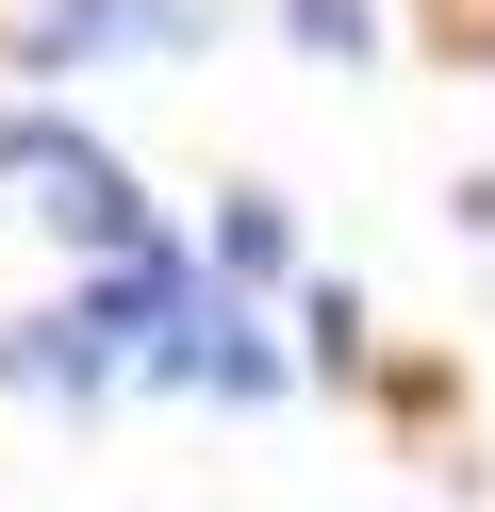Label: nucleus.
Wrapping results in <instances>:
<instances>
[{"label":"nucleus","mask_w":495,"mask_h":512,"mask_svg":"<svg viewBox=\"0 0 495 512\" xmlns=\"http://www.w3.org/2000/svg\"><path fill=\"white\" fill-rule=\"evenodd\" d=\"M198 34H215V0H17L0 17V67L17 83H83V67H165Z\"/></svg>","instance_id":"obj_3"},{"label":"nucleus","mask_w":495,"mask_h":512,"mask_svg":"<svg viewBox=\"0 0 495 512\" xmlns=\"http://www.w3.org/2000/svg\"><path fill=\"white\" fill-rule=\"evenodd\" d=\"M297 380H363V298H347V281L297 298Z\"/></svg>","instance_id":"obj_8"},{"label":"nucleus","mask_w":495,"mask_h":512,"mask_svg":"<svg viewBox=\"0 0 495 512\" xmlns=\"http://www.w3.org/2000/svg\"><path fill=\"white\" fill-rule=\"evenodd\" d=\"M281 50L297 67H380V0H281Z\"/></svg>","instance_id":"obj_6"},{"label":"nucleus","mask_w":495,"mask_h":512,"mask_svg":"<svg viewBox=\"0 0 495 512\" xmlns=\"http://www.w3.org/2000/svg\"><path fill=\"white\" fill-rule=\"evenodd\" d=\"M66 149H83V116H66L50 83H17V100H0V182H50Z\"/></svg>","instance_id":"obj_7"},{"label":"nucleus","mask_w":495,"mask_h":512,"mask_svg":"<svg viewBox=\"0 0 495 512\" xmlns=\"http://www.w3.org/2000/svg\"><path fill=\"white\" fill-rule=\"evenodd\" d=\"M33 232H50L66 265H132V248H165V215H149V182H132L116 149L83 133V149H66L50 182H33Z\"/></svg>","instance_id":"obj_4"},{"label":"nucleus","mask_w":495,"mask_h":512,"mask_svg":"<svg viewBox=\"0 0 495 512\" xmlns=\"http://www.w3.org/2000/svg\"><path fill=\"white\" fill-rule=\"evenodd\" d=\"M165 281H182V232H165V248H132V265H83L50 314H17V331H0V397L99 413V397L132 380V331L165 314Z\"/></svg>","instance_id":"obj_1"},{"label":"nucleus","mask_w":495,"mask_h":512,"mask_svg":"<svg viewBox=\"0 0 495 512\" xmlns=\"http://www.w3.org/2000/svg\"><path fill=\"white\" fill-rule=\"evenodd\" d=\"M198 281H231V298H281V281H297V215L264 199V182H231V199H215V232H198Z\"/></svg>","instance_id":"obj_5"},{"label":"nucleus","mask_w":495,"mask_h":512,"mask_svg":"<svg viewBox=\"0 0 495 512\" xmlns=\"http://www.w3.org/2000/svg\"><path fill=\"white\" fill-rule=\"evenodd\" d=\"M132 380H165V397H215V413H264V397L297 380V347H264V314L231 298V281H198V248H182L165 314L132 331Z\"/></svg>","instance_id":"obj_2"}]
</instances>
